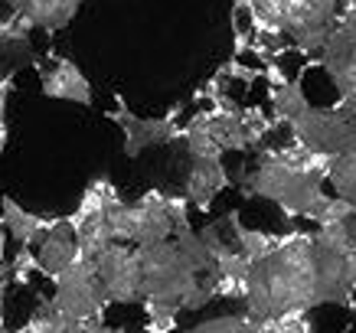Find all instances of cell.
I'll return each mask as SVG.
<instances>
[{
	"label": "cell",
	"instance_id": "obj_1",
	"mask_svg": "<svg viewBox=\"0 0 356 333\" xmlns=\"http://www.w3.org/2000/svg\"><path fill=\"white\" fill-rule=\"evenodd\" d=\"M337 154L311 151L301 140L288 138L275 147H259L252 170L238 177V186L245 196L268 200L288 216V219H311L321 213L327 200V173L334 167Z\"/></svg>",
	"mask_w": 356,
	"mask_h": 333
},
{
	"label": "cell",
	"instance_id": "obj_7",
	"mask_svg": "<svg viewBox=\"0 0 356 333\" xmlns=\"http://www.w3.org/2000/svg\"><path fill=\"white\" fill-rule=\"evenodd\" d=\"M317 63L327 72L330 86L337 88L340 101H353L356 105V7L353 3H343L340 23L327 36L324 49L317 53Z\"/></svg>",
	"mask_w": 356,
	"mask_h": 333
},
{
	"label": "cell",
	"instance_id": "obj_9",
	"mask_svg": "<svg viewBox=\"0 0 356 333\" xmlns=\"http://www.w3.org/2000/svg\"><path fill=\"white\" fill-rule=\"evenodd\" d=\"M111 121L124 134V154L128 157H138L147 147H163V144L180 140V128H184V124H177V115H167V118H138L121 101L111 111Z\"/></svg>",
	"mask_w": 356,
	"mask_h": 333
},
{
	"label": "cell",
	"instance_id": "obj_25",
	"mask_svg": "<svg viewBox=\"0 0 356 333\" xmlns=\"http://www.w3.org/2000/svg\"><path fill=\"white\" fill-rule=\"evenodd\" d=\"M346 307H350V311L356 314V288H353V294H350V304H346Z\"/></svg>",
	"mask_w": 356,
	"mask_h": 333
},
{
	"label": "cell",
	"instance_id": "obj_22",
	"mask_svg": "<svg viewBox=\"0 0 356 333\" xmlns=\"http://www.w3.org/2000/svg\"><path fill=\"white\" fill-rule=\"evenodd\" d=\"M343 232H346V238H350V242H353L356 245V209L350 216H346L343 219Z\"/></svg>",
	"mask_w": 356,
	"mask_h": 333
},
{
	"label": "cell",
	"instance_id": "obj_11",
	"mask_svg": "<svg viewBox=\"0 0 356 333\" xmlns=\"http://www.w3.org/2000/svg\"><path fill=\"white\" fill-rule=\"evenodd\" d=\"M79 245H76V229L69 222V216H53V222L46 229V236L33 245L36 255V271L43 278H56L59 271L76 258Z\"/></svg>",
	"mask_w": 356,
	"mask_h": 333
},
{
	"label": "cell",
	"instance_id": "obj_20",
	"mask_svg": "<svg viewBox=\"0 0 356 333\" xmlns=\"http://www.w3.org/2000/svg\"><path fill=\"white\" fill-rule=\"evenodd\" d=\"M255 327H259V320L242 311V314H222V317L203 320L196 327H190L186 333H255Z\"/></svg>",
	"mask_w": 356,
	"mask_h": 333
},
{
	"label": "cell",
	"instance_id": "obj_23",
	"mask_svg": "<svg viewBox=\"0 0 356 333\" xmlns=\"http://www.w3.org/2000/svg\"><path fill=\"white\" fill-rule=\"evenodd\" d=\"M7 138H10V128H7V118L0 115V154H3V147H7Z\"/></svg>",
	"mask_w": 356,
	"mask_h": 333
},
{
	"label": "cell",
	"instance_id": "obj_24",
	"mask_svg": "<svg viewBox=\"0 0 356 333\" xmlns=\"http://www.w3.org/2000/svg\"><path fill=\"white\" fill-rule=\"evenodd\" d=\"M7 330V323H3V294H0V333Z\"/></svg>",
	"mask_w": 356,
	"mask_h": 333
},
{
	"label": "cell",
	"instance_id": "obj_15",
	"mask_svg": "<svg viewBox=\"0 0 356 333\" xmlns=\"http://www.w3.org/2000/svg\"><path fill=\"white\" fill-rule=\"evenodd\" d=\"M79 7H82V0H23V7L13 17L23 20L30 30L56 33L72 23Z\"/></svg>",
	"mask_w": 356,
	"mask_h": 333
},
{
	"label": "cell",
	"instance_id": "obj_2",
	"mask_svg": "<svg viewBox=\"0 0 356 333\" xmlns=\"http://www.w3.org/2000/svg\"><path fill=\"white\" fill-rule=\"evenodd\" d=\"M242 307L255 320L278 314L314 311L317 307V252L314 236L291 229L265 258L252 261L245 275Z\"/></svg>",
	"mask_w": 356,
	"mask_h": 333
},
{
	"label": "cell",
	"instance_id": "obj_19",
	"mask_svg": "<svg viewBox=\"0 0 356 333\" xmlns=\"http://www.w3.org/2000/svg\"><path fill=\"white\" fill-rule=\"evenodd\" d=\"M255 333H317V327L311 320V311H291L268 317V320H259Z\"/></svg>",
	"mask_w": 356,
	"mask_h": 333
},
{
	"label": "cell",
	"instance_id": "obj_21",
	"mask_svg": "<svg viewBox=\"0 0 356 333\" xmlns=\"http://www.w3.org/2000/svg\"><path fill=\"white\" fill-rule=\"evenodd\" d=\"M144 317H147V333H170L177 330V317H180V304L170 301H140Z\"/></svg>",
	"mask_w": 356,
	"mask_h": 333
},
{
	"label": "cell",
	"instance_id": "obj_10",
	"mask_svg": "<svg viewBox=\"0 0 356 333\" xmlns=\"http://www.w3.org/2000/svg\"><path fill=\"white\" fill-rule=\"evenodd\" d=\"M40 86L46 98H63V101H79L92 105V82L72 59L65 56H46L40 63Z\"/></svg>",
	"mask_w": 356,
	"mask_h": 333
},
{
	"label": "cell",
	"instance_id": "obj_17",
	"mask_svg": "<svg viewBox=\"0 0 356 333\" xmlns=\"http://www.w3.org/2000/svg\"><path fill=\"white\" fill-rule=\"evenodd\" d=\"M327 183H330L334 196H340V200L356 206V147L346 154H337L334 167L327 173Z\"/></svg>",
	"mask_w": 356,
	"mask_h": 333
},
{
	"label": "cell",
	"instance_id": "obj_3",
	"mask_svg": "<svg viewBox=\"0 0 356 333\" xmlns=\"http://www.w3.org/2000/svg\"><path fill=\"white\" fill-rule=\"evenodd\" d=\"M138 265H140V288H144V301H170L180 304L190 298L196 288V275L177 252L170 238L154 242V245H138Z\"/></svg>",
	"mask_w": 356,
	"mask_h": 333
},
{
	"label": "cell",
	"instance_id": "obj_26",
	"mask_svg": "<svg viewBox=\"0 0 356 333\" xmlns=\"http://www.w3.org/2000/svg\"><path fill=\"white\" fill-rule=\"evenodd\" d=\"M343 3H353V7H356V0H343Z\"/></svg>",
	"mask_w": 356,
	"mask_h": 333
},
{
	"label": "cell",
	"instance_id": "obj_4",
	"mask_svg": "<svg viewBox=\"0 0 356 333\" xmlns=\"http://www.w3.org/2000/svg\"><path fill=\"white\" fill-rule=\"evenodd\" d=\"M105 219H108L111 238L124 242V245H134V248L163 242L173 232L170 209H167V193L163 190H147L138 203L115 200L105 209Z\"/></svg>",
	"mask_w": 356,
	"mask_h": 333
},
{
	"label": "cell",
	"instance_id": "obj_18",
	"mask_svg": "<svg viewBox=\"0 0 356 333\" xmlns=\"http://www.w3.org/2000/svg\"><path fill=\"white\" fill-rule=\"evenodd\" d=\"M236 245L238 252H245L252 261H259V258H265L271 252V248L281 242V236H275V232H261V229H245L242 222H236Z\"/></svg>",
	"mask_w": 356,
	"mask_h": 333
},
{
	"label": "cell",
	"instance_id": "obj_5",
	"mask_svg": "<svg viewBox=\"0 0 356 333\" xmlns=\"http://www.w3.org/2000/svg\"><path fill=\"white\" fill-rule=\"evenodd\" d=\"M53 284H56V291L49 301L69 320L79 323V320H102L105 317L108 298L102 291V281H98V271L92 258H82L76 252V258L56 275Z\"/></svg>",
	"mask_w": 356,
	"mask_h": 333
},
{
	"label": "cell",
	"instance_id": "obj_13",
	"mask_svg": "<svg viewBox=\"0 0 356 333\" xmlns=\"http://www.w3.org/2000/svg\"><path fill=\"white\" fill-rule=\"evenodd\" d=\"M229 186V170L222 157H190V170L184 177V200L193 209H209V203L216 200Z\"/></svg>",
	"mask_w": 356,
	"mask_h": 333
},
{
	"label": "cell",
	"instance_id": "obj_6",
	"mask_svg": "<svg viewBox=\"0 0 356 333\" xmlns=\"http://www.w3.org/2000/svg\"><path fill=\"white\" fill-rule=\"evenodd\" d=\"M288 128H291V138L311 151L346 154L356 147V105L353 101H337L327 108L311 105Z\"/></svg>",
	"mask_w": 356,
	"mask_h": 333
},
{
	"label": "cell",
	"instance_id": "obj_8",
	"mask_svg": "<svg viewBox=\"0 0 356 333\" xmlns=\"http://www.w3.org/2000/svg\"><path fill=\"white\" fill-rule=\"evenodd\" d=\"M95 271H98V281H102V291H105L108 304H140L144 301L138 248L134 245L111 242V245L95 258Z\"/></svg>",
	"mask_w": 356,
	"mask_h": 333
},
{
	"label": "cell",
	"instance_id": "obj_12",
	"mask_svg": "<svg viewBox=\"0 0 356 333\" xmlns=\"http://www.w3.org/2000/svg\"><path fill=\"white\" fill-rule=\"evenodd\" d=\"M245 105H216V108H206V131L209 138L216 140V147L222 154L226 151H255L259 140L252 134L245 121Z\"/></svg>",
	"mask_w": 356,
	"mask_h": 333
},
{
	"label": "cell",
	"instance_id": "obj_16",
	"mask_svg": "<svg viewBox=\"0 0 356 333\" xmlns=\"http://www.w3.org/2000/svg\"><path fill=\"white\" fill-rule=\"evenodd\" d=\"M268 101H271V118L281 121V124H291L298 121L311 108V98L304 95V88L298 79H284V82H275L268 88Z\"/></svg>",
	"mask_w": 356,
	"mask_h": 333
},
{
	"label": "cell",
	"instance_id": "obj_14",
	"mask_svg": "<svg viewBox=\"0 0 356 333\" xmlns=\"http://www.w3.org/2000/svg\"><path fill=\"white\" fill-rule=\"evenodd\" d=\"M49 222H53V216L30 213V209H23L20 203H13L10 196L0 200V229L17 242V248H33L46 236Z\"/></svg>",
	"mask_w": 356,
	"mask_h": 333
}]
</instances>
